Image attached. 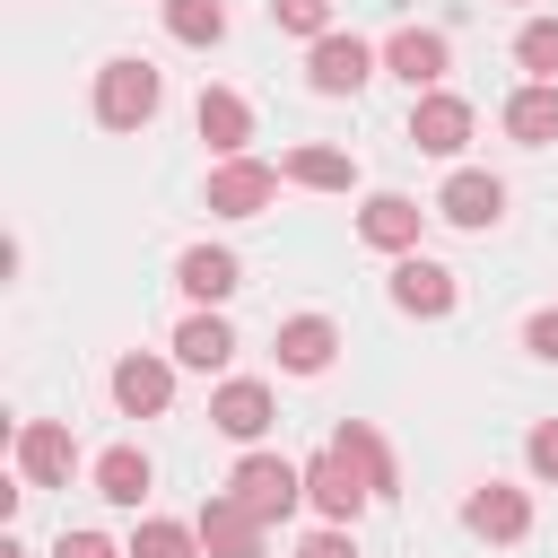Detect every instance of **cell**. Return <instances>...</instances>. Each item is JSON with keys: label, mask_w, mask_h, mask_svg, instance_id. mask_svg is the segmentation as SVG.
<instances>
[{"label": "cell", "mask_w": 558, "mask_h": 558, "mask_svg": "<svg viewBox=\"0 0 558 558\" xmlns=\"http://www.w3.org/2000/svg\"><path fill=\"white\" fill-rule=\"evenodd\" d=\"M157 105H166V78H157V61H140V52H113V61L96 70V122H105V131H148V122H157Z\"/></svg>", "instance_id": "1"}, {"label": "cell", "mask_w": 558, "mask_h": 558, "mask_svg": "<svg viewBox=\"0 0 558 558\" xmlns=\"http://www.w3.org/2000/svg\"><path fill=\"white\" fill-rule=\"evenodd\" d=\"M227 497H235V506H253L262 523H288V514L305 506V471H296V462H279V453H244V462L227 471Z\"/></svg>", "instance_id": "2"}, {"label": "cell", "mask_w": 558, "mask_h": 558, "mask_svg": "<svg viewBox=\"0 0 558 558\" xmlns=\"http://www.w3.org/2000/svg\"><path fill=\"white\" fill-rule=\"evenodd\" d=\"M471 96H453V87H418V105H410V148H427V157H462L471 148Z\"/></svg>", "instance_id": "3"}, {"label": "cell", "mask_w": 558, "mask_h": 558, "mask_svg": "<svg viewBox=\"0 0 558 558\" xmlns=\"http://www.w3.org/2000/svg\"><path fill=\"white\" fill-rule=\"evenodd\" d=\"M201 201H209L218 218H262V209L279 201V166H262V157H218Z\"/></svg>", "instance_id": "4"}, {"label": "cell", "mask_w": 558, "mask_h": 558, "mask_svg": "<svg viewBox=\"0 0 558 558\" xmlns=\"http://www.w3.org/2000/svg\"><path fill=\"white\" fill-rule=\"evenodd\" d=\"M270 418H279V401H270V384H253V375H227V384L209 392V427L235 436V445H262Z\"/></svg>", "instance_id": "5"}, {"label": "cell", "mask_w": 558, "mask_h": 558, "mask_svg": "<svg viewBox=\"0 0 558 558\" xmlns=\"http://www.w3.org/2000/svg\"><path fill=\"white\" fill-rule=\"evenodd\" d=\"M366 497H375V488L349 471V453H340V445L305 462V506H314L323 523H357V514H366Z\"/></svg>", "instance_id": "6"}, {"label": "cell", "mask_w": 558, "mask_h": 558, "mask_svg": "<svg viewBox=\"0 0 558 558\" xmlns=\"http://www.w3.org/2000/svg\"><path fill=\"white\" fill-rule=\"evenodd\" d=\"M192 532H201V558H262V532L270 523L253 506H235V497H201Z\"/></svg>", "instance_id": "7"}, {"label": "cell", "mask_w": 558, "mask_h": 558, "mask_svg": "<svg viewBox=\"0 0 558 558\" xmlns=\"http://www.w3.org/2000/svg\"><path fill=\"white\" fill-rule=\"evenodd\" d=\"M17 471H26V488H70V471H78L70 427L61 418H26L17 427Z\"/></svg>", "instance_id": "8"}, {"label": "cell", "mask_w": 558, "mask_h": 558, "mask_svg": "<svg viewBox=\"0 0 558 558\" xmlns=\"http://www.w3.org/2000/svg\"><path fill=\"white\" fill-rule=\"evenodd\" d=\"M305 78H314V96H357V87L375 78V52H366L357 35H314Z\"/></svg>", "instance_id": "9"}, {"label": "cell", "mask_w": 558, "mask_h": 558, "mask_svg": "<svg viewBox=\"0 0 558 558\" xmlns=\"http://www.w3.org/2000/svg\"><path fill=\"white\" fill-rule=\"evenodd\" d=\"M436 218H453V227H497L506 218V183L497 174H480V166H462V174H445V192H436Z\"/></svg>", "instance_id": "10"}, {"label": "cell", "mask_w": 558, "mask_h": 558, "mask_svg": "<svg viewBox=\"0 0 558 558\" xmlns=\"http://www.w3.org/2000/svg\"><path fill=\"white\" fill-rule=\"evenodd\" d=\"M270 349H279L288 375H323V366L340 357V323H331V314H288V323L270 331Z\"/></svg>", "instance_id": "11"}, {"label": "cell", "mask_w": 558, "mask_h": 558, "mask_svg": "<svg viewBox=\"0 0 558 558\" xmlns=\"http://www.w3.org/2000/svg\"><path fill=\"white\" fill-rule=\"evenodd\" d=\"M453 296H462V288H453L445 262H418V253L392 262V305H401V314H427V323H436V314H453Z\"/></svg>", "instance_id": "12"}, {"label": "cell", "mask_w": 558, "mask_h": 558, "mask_svg": "<svg viewBox=\"0 0 558 558\" xmlns=\"http://www.w3.org/2000/svg\"><path fill=\"white\" fill-rule=\"evenodd\" d=\"M113 401H122L131 418H157V410L174 401V366H166V357H148V349L113 357Z\"/></svg>", "instance_id": "13"}, {"label": "cell", "mask_w": 558, "mask_h": 558, "mask_svg": "<svg viewBox=\"0 0 558 558\" xmlns=\"http://www.w3.org/2000/svg\"><path fill=\"white\" fill-rule=\"evenodd\" d=\"M462 523H471L480 541H523V532H532V497L506 488V480H488V488L462 497Z\"/></svg>", "instance_id": "14"}, {"label": "cell", "mask_w": 558, "mask_h": 558, "mask_svg": "<svg viewBox=\"0 0 558 558\" xmlns=\"http://www.w3.org/2000/svg\"><path fill=\"white\" fill-rule=\"evenodd\" d=\"M384 70H392V78H410V87H436V78L453 70V44H445L436 26H401V35L384 44Z\"/></svg>", "instance_id": "15"}, {"label": "cell", "mask_w": 558, "mask_h": 558, "mask_svg": "<svg viewBox=\"0 0 558 558\" xmlns=\"http://www.w3.org/2000/svg\"><path fill=\"white\" fill-rule=\"evenodd\" d=\"M192 131H201L218 157H244V140H253V105H244L235 87H201V105H192Z\"/></svg>", "instance_id": "16"}, {"label": "cell", "mask_w": 558, "mask_h": 558, "mask_svg": "<svg viewBox=\"0 0 558 558\" xmlns=\"http://www.w3.org/2000/svg\"><path fill=\"white\" fill-rule=\"evenodd\" d=\"M418 218H427V209H418L410 192H375V201L357 209V235H366L375 253H418Z\"/></svg>", "instance_id": "17"}, {"label": "cell", "mask_w": 558, "mask_h": 558, "mask_svg": "<svg viewBox=\"0 0 558 558\" xmlns=\"http://www.w3.org/2000/svg\"><path fill=\"white\" fill-rule=\"evenodd\" d=\"M174 288H183L192 305H227V296L244 288V270H235V253H227V244H192V253L174 262Z\"/></svg>", "instance_id": "18"}, {"label": "cell", "mask_w": 558, "mask_h": 558, "mask_svg": "<svg viewBox=\"0 0 558 558\" xmlns=\"http://www.w3.org/2000/svg\"><path fill=\"white\" fill-rule=\"evenodd\" d=\"M174 357H183V366H201V375H218V366L235 357V331H227V314H218V305L183 314V323H174Z\"/></svg>", "instance_id": "19"}, {"label": "cell", "mask_w": 558, "mask_h": 558, "mask_svg": "<svg viewBox=\"0 0 558 558\" xmlns=\"http://www.w3.org/2000/svg\"><path fill=\"white\" fill-rule=\"evenodd\" d=\"M331 445L349 453V471H357V480H366L375 497H392V488H401V471H392V445H384V436H375L366 418H340V427H331Z\"/></svg>", "instance_id": "20"}, {"label": "cell", "mask_w": 558, "mask_h": 558, "mask_svg": "<svg viewBox=\"0 0 558 558\" xmlns=\"http://www.w3.org/2000/svg\"><path fill=\"white\" fill-rule=\"evenodd\" d=\"M506 140H523V148L558 140V78H532V87L506 96Z\"/></svg>", "instance_id": "21"}, {"label": "cell", "mask_w": 558, "mask_h": 558, "mask_svg": "<svg viewBox=\"0 0 558 558\" xmlns=\"http://www.w3.org/2000/svg\"><path fill=\"white\" fill-rule=\"evenodd\" d=\"M157 488V462L140 453V445H105L96 453V497H113V506H140Z\"/></svg>", "instance_id": "22"}, {"label": "cell", "mask_w": 558, "mask_h": 558, "mask_svg": "<svg viewBox=\"0 0 558 558\" xmlns=\"http://www.w3.org/2000/svg\"><path fill=\"white\" fill-rule=\"evenodd\" d=\"M288 183H305V192H349L357 183V157L349 148H323V140H305V148H288V166H279Z\"/></svg>", "instance_id": "23"}, {"label": "cell", "mask_w": 558, "mask_h": 558, "mask_svg": "<svg viewBox=\"0 0 558 558\" xmlns=\"http://www.w3.org/2000/svg\"><path fill=\"white\" fill-rule=\"evenodd\" d=\"M166 35L192 44V52H209V44L227 35V9H218V0H166Z\"/></svg>", "instance_id": "24"}, {"label": "cell", "mask_w": 558, "mask_h": 558, "mask_svg": "<svg viewBox=\"0 0 558 558\" xmlns=\"http://www.w3.org/2000/svg\"><path fill=\"white\" fill-rule=\"evenodd\" d=\"M131 558H201V532H192V523H166V514H148V523L131 532Z\"/></svg>", "instance_id": "25"}, {"label": "cell", "mask_w": 558, "mask_h": 558, "mask_svg": "<svg viewBox=\"0 0 558 558\" xmlns=\"http://www.w3.org/2000/svg\"><path fill=\"white\" fill-rule=\"evenodd\" d=\"M514 61H523L532 78H558V17H523V35H514Z\"/></svg>", "instance_id": "26"}, {"label": "cell", "mask_w": 558, "mask_h": 558, "mask_svg": "<svg viewBox=\"0 0 558 558\" xmlns=\"http://www.w3.org/2000/svg\"><path fill=\"white\" fill-rule=\"evenodd\" d=\"M270 26H288V35H331V0H270Z\"/></svg>", "instance_id": "27"}, {"label": "cell", "mask_w": 558, "mask_h": 558, "mask_svg": "<svg viewBox=\"0 0 558 558\" xmlns=\"http://www.w3.org/2000/svg\"><path fill=\"white\" fill-rule=\"evenodd\" d=\"M523 349H532L541 366H558V305H541V314L523 323Z\"/></svg>", "instance_id": "28"}, {"label": "cell", "mask_w": 558, "mask_h": 558, "mask_svg": "<svg viewBox=\"0 0 558 558\" xmlns=\"http://www.w3.org/2000/svg\"><path fill=\"white\" fill-rule=\"evenodd\" d=\"M52 558H131V549H113L105 532H61V541H52Z\"/></svg>", "instance_id": "29"}, {"label": "cell", "mask_w": 558, "mask_h": 558, "mask_svg": "<svg viewBox=\"0 0 558 558\" xmlns=\"http://www.w3.org/2000/svg\"><path fill=\"white\" fill-rule=\"evenodd\" d=\"M523 453H532V471H541V480H558V418H541V427L523 436Z\"/></svg>", "instance_id": "30"}, {"label": "cell", "mask_w": 558, "mask_h": 558, "mask_svg": "<svg viewBox=\"0 0 558 558\" xmlns=\"http://www.w3.org/2000/svg\"><path fill=\"white\" fill-rule=\"evenodd\" d=\"M296 558H357V541H349V523H323V532H305Z\"/></svg>", "instance_id": "31"}, {"label": "cell", "mask_w": 558, "mask_h": 558, "mask_svg": "<svg viewBox=\"0 0 558 558\" xmlns=\"http://www.w3.org/2000/svg\"><path fill=\"white\" fill-rule=\"evenodd\" d=\"M0 558H26V541H0Z\"/></svg>", "instance_id": "32"}]
</instances>
